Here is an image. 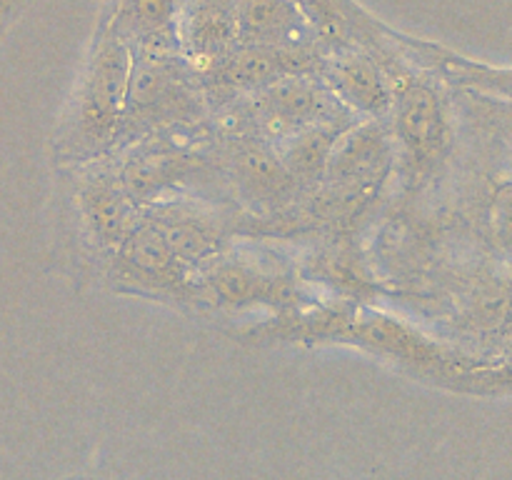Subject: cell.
<instances>
[{"label":"cell","mask_w":512,"mask_h":480,"mask_svg":"<svg viewBox=\"0 0 512 480\" xmlns=\"http://www.w3.org/2000/svg\"><path fill=\"white\" fill-rule=\"evenodd\" d=\"M255 335L313 345H350L373 358L388 360L413 378L460 393L498 395L508 393L510 385L508 360L495 365L490 360L473 358L423 333L410 320L363 303H315L298 313L278 315L275 325H263Z\"/></svg>","instance_id":"1"},{"label":"cell","mask_w":512,"mask_h":480,"mask_svg":"<svg viewBox=\"0 0 512 480\" xmlns=\"http://www.w3.org/2000/svg\"><path fill=\"white\" fill-rule=\"evenodd\" d=\"M130 63H133V48L105 15L73 93L70 115L63 125L60 150L65 158H100L123 138Z\"/></svg>","instance_id":"2"},{"label":"cell","mask_w":512,"mask_h":480,"mask_svg":"<svg viewBox=\"0 0 512 480\" xmlns=\"http://www.w3.org/2000/svg\"><path fill=\"white\" fill-rule=\"evenodd\" d=\"M133 63L125 93L123 135L148 133L178 123H195L203 110L198 78L178 50L173 33L150 35L130 45Z\"/></svg>","instance_id":"3"},{"label":"cell","mask_w":512,"mask_h":480,"mask_svg":"<svg viewBox=\"0 0 512 480\" xmlns=\"http://www.w3.org/2000/svg\"><path fill=\"white\" fill-rule=\"evenodd\" d=\"M370 53L378 58L393 85L388 118H393L390 135L395 153H400V160L410 173H425L443 158L450 138V118L443 95L430 78L415 73L413 65H408V60L400 58L393 48H378Z\"/></svg>","instance_id":"4"},{"label":"cell","mask_w":512,"mask_h":480,"mask_svg":"<svg viewBox=\"0 0 512 480\" xmlns=\"http://www.w3.org/2000/svg\"><path fill=\"white\" fill-rule=\"evenodd\" d=\"M203 303L228 310L270 308L275 315L298 313L318 300L305 290L303 275L250 253L223 250L195 270Z\"/></svg>","instance_id":"5"},{"label":"cell","mask_w":512,"mask_h":480,"mask_svg":"<svg viewBox=\"0 0 512 480\" xmlns=\"http://www.w3.org/2000/svg\"><path fill=\"white\" fill-rule=\"evenodd\" d=\"M355 120L338 103L318 73H295L243 95L238 105V133L278 143L295 130L318 123Z\"/></svg>","instance_id":"6"},{"label":"cell","mask_w":512,"mask_h":480,"mask_svg":"<svg viewBox=\"0 0 512 480\" xmlns=\"http://www.w3.org/2000/svg\"><path fill=\"white\" fill-rule=\"evenodd\" d=\"M113 280L133 293L170 295L178 300H203L198 278L175 258L163 230L140 215L113 250Z\"/></svg>","instance_id":"7"},{"label":"cell","mask_w":512,"mask_h":480,"mask_svg":"<svg viewBox=\"0 0 512 480\" xmlns=\"http://www.w3.org/2000/svg\"><path fill=\"white\" fill-rule=\"evenodd\" d=\"M323 45L308 48H263V45H235L225 58L195 73L205 100L233 103L273 80L295 73H318Z\"/></svg>","instance_id":"8"},{"label":"cell","mask_w":512,"mask_h":480,"mask_svg":"<svg viewBox=\"0 0 512 480\" xmlns=\"http://www.w3.org/2000/svg\"><path fill=\"white\" fill-rule=\"evenodd\" d=\"M395 160L393 135L385 120H353L335 140L323 180L338 203L365 200L388 175Z\"/></svg>","instance_id":"9"},{"label":"cell","mask_w":512,"mask_h":480,"mask_svg":"<svg viewBox=\"0 0 512 480\" xmlns=\"http://www.w3.org/2000/svg\"><path fill=\"white\" fill-rule=\"evenodd\" d=\"M115 173L125 195L143 210L203 178L205 163L200 155L150 135L128 150Z\"/></svg>","instance_id":"10"},{"label":"cell","mask_w":512,"mask_h":480,"mask_svg":"<svg viewBox=\"0 0 512 480\" xmlns=\"http://www.w3.org/2000/svg\"><path fill=\"white\" fill-rule=\"evenodd\" d=\"M318 75L350 115L388 120L393 85L378 58L363 45L345 43L325 48Z\"/></svg>","instance_id":"11"},{"label":"cell","mask_w":512,"mask_h":480,"mask_svg":"<svg viewBox=\"0 0 512 480\" xmlns=\"http://www.w3.org/2000/svg\"><path fill=\"white\" fill-rule=\"evenodd\" d=\"M235 3L238 0H180L175 40L193 73H203L238 45Z\"/></svg>","instance_id":"12"},{"label":"cell","mask_w":512,"mask_h":480,"mask_svg":"<svg viewBox=\"0 0 512 480\" xmlns=\"http://www.w3.org/2000/svg\"><path fill=\"white\" fill-rule=\"evenodd\" d=\"M143 215L163 230L175 258L193 273L228 250L223 220L203 205L168 198L143 208Z\"/></svg>","instance_id":"13"},{"label":"cell","mask_w":512,"mask_h":480,"mask_svg":"<svg viewBox=\"0 0 512 480\" xmlns=\"http://www.w3.org/2000/svg\"><path fill=\"white\" fill-rule=\"evenodd\" d=\"M230 178L255 203L273 205L275 200H288L295 190V180L280 163V155L270 140L250 133L230 135Z\"/></svg>","instance_id":"14"},{"label":"cell","mask_w":512,"mask_h":480,"mask_svg":"<svg viewBox=\"0 0 512 480\" xmlns=\"http://www.w3.org/2000/svg\"><path fill=\"white\" fill-rule=\"evenodd\" d=\"M78 208L95 243L108 250H113L143 215V210L125 195L115 168L85 175L78 190Z\"/></svg>","instance_id":"15"},{"label":"cell","mask_w":512,"mask_h":480,"mask_svg":"<svg viewBox=\"0 0 512 480\" xmlns=\"http://www.w3.org/2000/svg\"><path fill=\"white\" fill-rule=\"evenodd\" d=\"M235 15H238V45H263V48L323 45L293 0H238Z\"/></svg>","instance_id":"16"},{"label":"cell","mask_w":512,"mask_h":480,"mask_svg":"<svg viewBox=\"0 0 512 480\" xmlns=\"http://www.w3.org/2000/svg\"><path fill=\"white\" fill-rule=\"evenodd\" d=\"M350 123H353V120L310 125V128L295 130V133L285 135L283 140L273 143L280 155V163L285 165L290 178L298 185L320 183L325 175L330 150H333L338 135L343 133Z\"/></svg>","instance_id":"17"},{"label":"cell","mask_w":512,"mask_h":480,"mask_svg":"<svg viewBox=\"0 0 512 480\" xmlns=\"http://www.w3.org/2000/svg\"><path fill=\"white\" fill-rule=\"evenodd\" d=\"M293 3L298 5L325 48L345 43L360 45L368 38L365 33H370L378 20L355 0H293Z\"/></svg>","instance_id":"18"},{"label":"cell","mask_w":512,"mask_h":480,"mask_svg":"<svg viewBox=\"0 0 512 480\" xmlns=\"http://www.w3.org/2000/svg\"><path fill=\"white\" fill-rule=\"evenodd\" d=\"M303 280L328 285L330 290H338L340 295H348V298H363L365 293H373V283L365 273L363 258L353 245H333V248L310 255Z\"/></svg>","instance_id":"19"},{"label":"cell","mask_w":512,"mask_h":480,"mask_svg":"<svg viewBox=\"0 0 512 480\" xmlns=\"http://www.w3.org/2000/svg\"><path fill=\"white\" fill-rule=\"evenodd\" d=\"M178 5L180 0H113L105 15L133 45L150 35L173 33Z\"/></svg>","instance_id":"20"}]
</instances>
